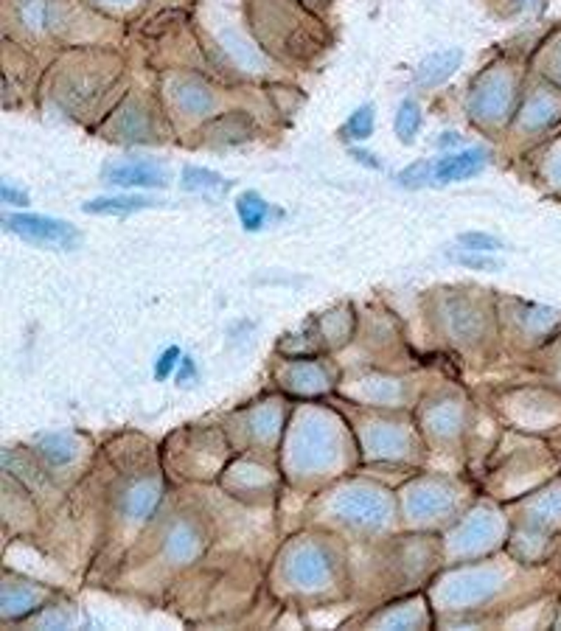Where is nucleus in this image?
<instances>
[{
	"mask_svg": "<svg viewBox=\"0 0 561 631\" xmlns=\"http://www.w3.org/2000/svg\"><path fill=\"white\" fill-rule=\"evenodd\" d=\"M334 511L354 528H382L390 519V502L385 494L370 489H351L343 491L334 502Z\"/></svg>",
	"mask_w": 561,
	"mask_h": 631,
	"instance_id": "f257e3e1",
	"label": "nucleus"
},
{
	"mask_svg": "<svg viewBox=\"0 0 561 631\" xmlns=\"http://www.w3.org/2000/svg\"><path fill=\"white\" fill-rule=\"evenodd\" d=\"M6 228L31 239V242H43V244H73L79 239V233L73 231L68 222L48 219V216H36V213H15L6 216Z\"/></svg>",
	"mask_w": 561,
	"mask_h": 631,
	"instance_id": "f03ea898",
	"label": "nucleus"
},
{
	"mask_svg": "<svg viewBox=\"0 0 561 631\" xmlns=\"http://www.w3.org/2000/svg\"><path fill=\"white\" fill-rule=\"evenodd\" d=\"M334 455L331 429L320 421H306L295 438V458L301 466H323Z\"/></svg>",
	"mask_w": 561,
	"mask_h": 631,
	"instance_id": "7ed1b4c3",
	"label": "nucleus"
},
{
	"mask_svg": "<svg viewBox=\"0 0 561 631\" xmlns=\"http://www.w3.org/2000/svg\"><path fill=\"white\" fill-rule=\"evenodd\" d=\"M104 180L112 185H163L166 171L158 163H112L104 169Z\"/></svg>",
	"mask_w": 561,
	"mask_h": 631,
	"instance_id": "20e7f679",
	"label": "nucleus"
},
{
	"mask_svg": "<svg viewBox=\"0 0 561 631\" xmlns=\"http://www.w3.org/2000/svg\"><path fill=\"white\" fill-rule=\"evenodd\" d=\"M289 575L297 586H320L328 578V559L315 547H304L295 555Z\"/></svg>",
	"mask_w": 561,
	"mask_h": 631,
	"instance_id": "39448f33",
	"label": "nucleus"
},
{
	"mask_svg": "<svg viewBox=\"0 0 561 631\" xmlns=\"http://www.w3.org/2000/svg\"><path fill=\"white\" fill-rule=\"evenodd\" d=\"M485 163V152L480 150H469V152H461V155H449V158H441L432 169L435 180L441 182H455V180H466L472 174H477Z\"/></svg>",
	"mask_w": 561,
	"mask_h": 631,
	"instance_id": "423d86ee",
	"label": "nucleus"
},
{
	"mask_svg": "<svg viewBox=\"0 0 561 631\" xmlns=\"http://www.w3.org/2000/svg\"><path fill=\"white\" fill-rule=\"evenodd\" d=\"M508 98H511V85H505V79H500V77H492V79H485L483 88L474 93L472 107H474L477 116L497 119L505 109Z\"/></svg>",
	"mask_w": 561,
	"mask_h": 631,
	"instance_id": "0eeeda50",
	"label": "nucleus"
},
{
	"mask_svg": "<svg viewBox=\"0 0 561 631\" xmlns=\"http://www.w3.org/2000/svg\"><path fill=\"white\" fill-rule=\"evenodd\" d=\"M458 65H461V51L458 48L441 51V54H435V57H430V59L421 62V67L416 70V82L419 85H438L446 77H452Z\"/></svg>",
	"mask_w": 561,
	"mask_h": 631,
	"instance_id": "6e6552de",
	"label": "nucleus"
},
{
	"mask_svg": "<svg viewBox=\"0 0 561 631\" xmlns=\"http://www.w3.org/2000/svg\"><path fill=\"white\" fill-rule=\"evenodd\" d=\"M452 508V494L438 491V489H419L410 494V513L419 516V519H430L438 516L443 511Z\"/></svg>",
	"mask_w": 561,
	"mask_h": 631,
	"instance_id": "1a4fd4ad",
	"label": "nucleus"
},
{
	"mask_svg": "<svg viewBox=\"0 0 561 631\" xmlns=\"http://www.w3.org/2000/svg\"><path fill=\"white\" fill-rule=\"evenodd\" d=\"M158 205L155 200H146V197H116V200H93L85 205L88 213H112V216H121V213H132V211H143V208H152Z\"/></svg>",
	"mask_w": 561,
	"mask_h": 631,
	"instance_id": "9d476101",
	"label": "nucleus"
},
{
	"mask_svg": "<svg viewBox=\"0 0 561 631\" xmlns=\"http://www.w3.org/2000/svg\"><path fill=\"white\" fill-rule=\"evenodd\" d=\"M236 211H239V219H242V225L247 231H258L267 222V202L261 200L258 194H253V191H247V194L239 197Z\"/></svg>",
	"mask_w": 561,
	"mask_h": 631,
	"instance_id": "9b49d317",
	"label": "nucleus"
},
{
	"mask_svg": "<svg viewBox=\"0 0 561 631\" xmlns=\"http://www.w3.org/2000/svg\"><path fill=\"white\" fill-rule=\"evenodd\" d=\"M155 502H158V489L152 486V482H138V486L130 489V494L124 497V508L135 519L146 516L149 511H152Z\"/></svg>",
	"mask_w": 561,
	"mask_h": 631,
	"instance_id": "f8f14e48",
	"label": "nucleus"
},
{
	"mask_svg": "<svg viewBox=\"0 0 561 631\" xmlns=\"http://www.w3.org/2000/svg\"><path fill=\"white\" fill-rule=\"evenodd\" d=\"M182 185L189 191H224L228 189V180H222L219 174H213V171H208V169H185L182 171Z\"/></svg>",
	"mask_w": 561,
	"mask_h": 631,
	"instance_id": "ddd939ff",
	"label": "nucleus"
},
{
	"mask_svg": "<svg viewBox=\"0 0 561 631\" xmlns=\"http://www.w3.org/2000/svg\"><path fill=\"white\" fill-rule=\"evenodd\" d=\"M169 553L174 555V559H189V555H194L200 550V539L197 533L189 528V525H177L169 536Z\"/></svg>",
	"mask_w": 561,
	"mask_h": 631,
	"instance_id": "4468645a",
	"label": "nucleus"
},
{
	"mask_svg": "<svg viewBox=\"0 0 561 631\" xmlns=\"http://www.w3.org/2000/svg\"><path fill=\"white\" fill-rule=\"evenodd\" d=\"M419 127H421V116H419L416 101H404V104L399 107V116H396V132H399V138H401L404 143H410V140L416 138Z\"/></svg>",
	"mask_w": 561,
	"mask_h": 631,
	"instance_id": "2eb2a0df",
	"label": "nucleus"
},
{
	"mask_svg": "<svg viewBox=\"0 0 561 631\" xmlns=\"http://www.w3.org/2000/svg\"><path fill=\"white\" fill-rule=\"evenodd\" d=\"M177 101H180V107L185 109V113H205V109L211 107V96H208V90L205 88H200V85H180V90H177Z\"/></svg>",
	"mask_w": 561,
	"mask_h": 631,
	"instance_id": "dca6fc26",
	"label": "nucleus"
},
{
	"mask_svg": "<svg viewBox=\"0 0 561 631\" xmlns=\"http://www.w3.org/2000/svg\"><path fill=\"white\" fill-rule=\"evenodd\" d=\"M43 455L51 460V463H65L70 460L73 455H77V447H73V440L68 435H54L43 443Z\"/></svg>",
	"mask_w": 561,
	"mask_h": 631,
	"instance_id": "f3484780",
	"label": "nucleus"
},
{
	"mask_svg": "<svg viewBox=\"0 0 561 631\" xmlns=\"http://www.w3.org/2000/svg\"><path fill=\"white\" fill-rule=\"evenodd\" d=\"M370 129H373V109H370V107H359L357 113L348 119L346 132H348L351 138H368Z\"/></svg>",
	"mask_w": 561,
	"mask_h": 631,
	"instance_id": "a211bd4d",
	"label": "nucleus"
},
{
	"mask_svg": "<svg viewBox=\"0 0 561 631\" xmlns=\"http://www.w3.org/2000/svg\"><path fill=\"white\" fill-rule=\"evenodd\" d=\"M461 244L469 247V250H500V247H503V244H500L494 236H489V233H463V236H461Z\"/></svg>",
	"mask_w": 561,
	"mask_h": 631,
	"instance_id": "6ab92c4d",
	"label": "nucleus"
},
{
	"mask_svg": "<svg viewBox=\"0 0 561 631\" xmlns=\"http://www.w3.org/2000/svg\"><path fill=\"white\" fill-rule=\"evenodd\" d=\"M177 357H180V348H169L163 357H161V362H158V367H155V374H158V379H166L171 370H174V365H177Z\"/></svg>",
	"mask_w": 561,
	"mask_h": 631,
	"instance_id": "aec40b11",
	"label": "nucleus"
},
{
	"mask_svg": "<svg viewBox=\"0 0 561 631\" xmlns=\"http://www.w3.org/2000/svg\"><path fill=\"white\" fill-rule=\"evenodd\" d=\"M109 4H124V0H109Z\"/></svg>",
	"mask_w": 561,
	"mask_h": 631,
	"instance_id": "412c9836",
	"label": "nucleus"
}]
</instances>
